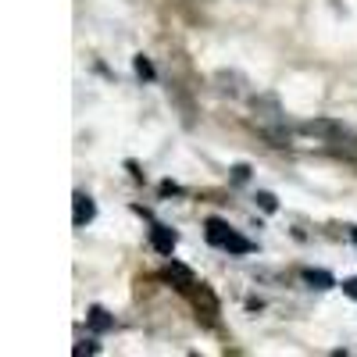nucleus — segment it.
<instances>
[{
	"mask_svg": "<svg viewBox=\"0 0 357 357\" xmlns=\"http://www.w3.org/2000/svg\"><path fill=\"white\" fill-rule=\"evenodd\" d=\"M175 243H178V236L168 229V225H154L151 229V247L158 250V254H165V257H172V250H175Z\"/></svg>",
	"mask_w": 357,
	"mask_h": 357,
	"instance_id": "nucleus-3",
	"label": "nucleus"
},
{
	"mask_svg": "<svg viewBox=\"0 0 357 357\" xmlns=\"http://www.w3.org/2000/svg\"><path fill=\"white\" fill-rule=\"evenodd\" d=\"M89 325H93L97 333H104V329H111L114 321L107 318V311H104V307H93V311H89Z\"/></svg>",
	"mask_w": 357,
	"mask_h": 357,
	"instance_id": "nucleus-7",
	"label": "nucleus"
},
{
	"mask_svg": "<svg viewBox=\"0 0 357 357\" xmlns=\"http://www.w3.org/2000/svg\"><path fill=\"white\" fill-rule=\"evenodd\" d=\"M250 122H254V129H257L264 139H272V146H286V143H289L286 114H282V107H279L275 97H257V100H254Z\"/></svg>",
	"mask_w": 357,
	"mask_h": 357,
	"instance_id": "nucleus-1",
	"label": "nucleus"
},
{
	"mask_svg": "<svg viewBox=\"0 0 357 357\" xmlns=\"http://www.w3.org/2000/svg\"><path fill=\"white\" fill-rule=\"evenodd\" d=\"M343 293H350L354 301H357V279H347V282H343Z\"/></svg>",
	"mask_w": 357,
	"mask_h": 357,
	"instance_id": "nucleus-10",
	"label": "nucleus"
},
{
	"mask_svg": "<svg viewBox=\"0 0 357 357\" xmlns=\"http://www.w3.org/2000/svg\"><path fill=\"white\" fill-rule=\"evenodd\" d=\"M207 243L211 247H222V250H229V254H250L254 250V243L250 240H243L240 232H236L232 225H225L222 218H207Z\"/></svg>",
	"mask_w": 357,
	"mask_h": 357,
	"instance_id": "nucleus-2",
	"label": "nucleus"
},
{
	"mask_svg": "<svg viewBox=\"0 0 357 357\" xmlns=\"http://www.w3.org/2000/svg\"><path fill=\"white\" fill-rule=\"evenodd\" d=\"M304 282H311L314 289H329V286H336L329 272H311V268H307V272H304Z\"/></svg>",
	"mask_w": 357,
	"mask_h": 357,
	"instance_id": "nucleus-6",
	"label": "nucleus"
},
{
	"mask_svg": "<svg viewBox=\"0 0 357 357\" xmlns=\"http://www.w3.org/2000/svg\"><path fill=\"white\" fill-rule=\"evenodd\" d=\"M165 279H175L183 289H190V286H197V279H193V272L190 268H183V264H168L165 268Z\"/></svg>",
	"mask_w": 357,
	"mask_h": 357,
	"instance_id": "nucleus-5",
	"label": "nucleus"
},
{
	"mask_svg": "<svg viewBox=\"0 0 357 357\" xmlns=\"http://www.w3.org/2000/svg\"><path fill=\"white\" fill-rule=\"evenodd\" d=\"M257 200H261L264 211H275V197H272V193H257Z\"/></svg>",
	"mask_w": 357,
	"mask_h": 357,
	"instance_id": "nucleus-8",
	"label": "nucleus"
},
{
	"mask_svg": "<svg viewBox=\"0 0 357 357\" xmlns=\"http://www.w3.org/2000/svg\"><path fill=\"white\" fill-rule=\"evenodd\" d=\"M350 236H354V243H357V229H350Z\"/></svg>",
	"mask_w": 357,
	"mask_h": 357,
	"instance_id": "nucleus-11",
	"label": "nucleus"
},
{
	"mask_svg": "<svg viewBox=\"0 0 357 357\" xmlns=\"http://www.w3.org/2000/svg\"><path fill=\"white\" fill-rule=\"evenodd\" d=\"M72 207H75V211H72V222H75V229H82L86 222H93V215H97V204L89 200L86 193H75V197H72Z\"/></svg>",
	"mask_w": 357,
	"mask_h": 357,
	"instance_id": "nucleus-4",
	"label": "nucleus"
},
{
	"mask_svg": "<svg viewBox=\"0 0 357 357\" xmlns=\"http://www.w3.org/2000/svg\"><path fill=\"white\" fill-rule=\"evenodd\" d=\"M136 72H139V75H146V79H151V75H154V68H151V65H146V61H143V57H136Z\"/></svg>",
	"mask_w": 357,
	"mask_h": 357,
	"instance_id": "nucleus-9",
	"label": "nucleus"
}]
</instances>
